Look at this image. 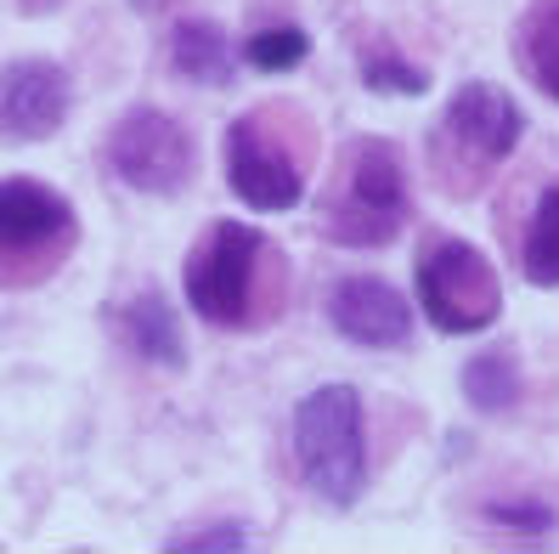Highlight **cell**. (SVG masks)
<instances>
[{"instance_id": "6da1fadb", "label": "cell", "mask_w": 559, "mask_h": 554, "mask_svg": "<svg viewBox=\"0 0 559 554\" xmlns=\"http://www.w3.org/2000/svg\"><path fill=\"white\" fill-rule=\"evenodd\" d=\"M288 447L306 493L328 509H356L368 493V419H361V390L345 379H328L306 390L288 413Z\"/></svg>"}, {"instance_id": "7a4b0ae2", "label": "cell", "mask_w": 559, "mask_h": 554, "mask_svg": "<svg viewBox=\"0 0 559 554\" xmlns=\"http://www.w3.org/2000/svg\"><path fill=\"white\" fill-rule=\"evenodd\" d=\"M272 238L249 221H210L181 267V295L210 329H254L266 295Z\"/></svg>"}, {"instance_id": "3957f363", "label": "cell", "mask_w": 559, "mask_h": 554, "mask_svg": "<svg viewBox=\"0 0 559 554\" xmlns=\"http://www.w3.org/2000/svg\"><path fill=\"white\" fill-rule=\"evenodd\" d=\"M407 158L390 137H356L340 158V181L322 199V233L345 249H379L407 226Z\"/></svg>"}, {"instance_id": "277c9868", "label": "cell", "mask_w": 559, "mask_h": 554, "mask_svg": "<svg viewBox=\"0 0 559 554\" xmlns=\"http://www.w3.org/2000/svg\"><path fill=\"white\" fill-rule=\"evenodd\" d=\"M413 295L436 334H486L503 317L498 267L469 238H452V233L424 238L413 260Z\"/></svg>"}, {"instance_id": "5b68a950", "label": "cell", "mask_w": 559, "mask_h": 554, "mask_svg": "<svg viewBox=\"0 0 559 554\" xmlns=\"http://www.w3.org/2000/svg\"><path fill=\"white\" fill-rule=\"evenodd\" d=\"M288 108H254L243 119L226 125V187L260 215H283L294 204H306L311 181V142L283 137Z\"/></svg>"}, {"instance_id": "8992f818", "label": "cell", "mask_w": 559, "mask_h": 554, "mask_svg": "<svg viewBox=\"0 0 559 554\" xmlns=\"http://www.w3.org/2000/svg\"><path fill=\"white\" fill-rule=\"evenodd\" d=\"M525 142V114L520 103L491 85V80H469L452 91V103L436 125V170L447 165H464V181H457V192H475L491 170L503 165V158Z\"/></svg>"}, {"instance_id": "52a82bcc", "label": "cell", "mask_w": 559, "mask_h": 554, "mask_svg": "<svg viewBox=\"0 0 559 554\" xmlns=\"http://www.w3.org/2000/svg\"><path fill=\"white\" fill-rule=\"evenodd\" d=\"M103 165L142 199H181L199 176V142L164 108H130L103 137Z\"/></svg>"}, {"instance_id": "ba28073f", "label": "cell", "mask_w": 559, "mask_h": 554, "mask_svg": "<svg viewBox=\"0 0 559 554\" xmlns=\"http://www.w3.org/2000/svg\"><path fill=\"white\" fill-rule=\"evenodd\" d=\"M74 233H80L74 204L51 181H35V176L0 181V260H40V267H51V260L69 255Z\"/></svg>"}, {"instance_id": "9c48e42d", "label": "cell", "mask_w": 559, "mask_h": 554, "mask_svg": "<svg viewBox=\"0 0 559 554\" xmlns=\"http://www.w3.org/2000/svg\"><path fill=\"white\" fill-rule=\"evenodd\" d=\"M74 114V80L51 57H23L0 74V137L46 142Z\"/></svg>"}, {"instance_id": "30bf717a", "label": "cell", "mask_w": 559, "mask_h": 554, "mask_svg": "<svg viewBox=\"0 0 559 554\" xmlns=\"http://www.w3.org/2000/svg\"><path fill=\"white\" fill-rule=\"evenodd\" d=\"M328 322L334 334L361 345V351H402L413 340V306L396 283H384L373 272L334 278L328 288Z\"/></svg>"}, {"instance_id": "8fae6325", "label": "cell", "mask_w": 559, "mask_h": 554, "mask_svg": "<svg viewBox=\"0 0 559 554\" xmlns=\"http://www.w3.org/2000/svg\"><path fill=\"white\" fill-rule=\"evenodd\" d=\"M114 329H119V340L136 351L147 368H158V374H181L187 368L181 317H176V306L164 300L158 288H136V295L114 311Z\"/></svg>"}, {"instance_id": "7c38bea8", "label": "cell", "mask_w": 559, "mask_h": 554, "mask_svg": "<svg viewBox=\"0 0 559 554\" xmlns=\"http://www.w3.org/2000/svg\"><path fill=\"white\" fill-rule=\"evenodd\" d=\"M170 69L192 85H210L226 91L238 80V46L226 40V28L210 17H181L170 28Z\"/></svg>"}, {"instance_id": "4fadbf2b", "label": "cell", "mask_w": 559, "mask_h": 554, "mask_svg": "<svg viewBox=\"0 0 559 554\" xmlns=\"http://www.w3.org/2000/svg\"><path fill=\"white\" fill-rule=\"evenodd\" d=\"M514 62L548 103H559V0H532L514 28Z\"/></svg>"}, {"instance_id": "5bb4252c", "label": "cell", "mask_w": 559, "mask_h": 554, "mask_svg": "<svg viewBox=\"0 0 559 554\" xmlns=\"http://www.w3.org/2000/svg\"><path fill=\"white\" fill-rule=\"evenodd\" d=\"M464 402L486 419H498L520 402V363H514V351L503 345H491V351H475L469 363H464Z\"/></svg>"}, {"instance_id": "9a60e30c", "label": "cell", "mask_w": 559, "mask_h": 554, "mask_svg": "<svg viewBox=\"0 0 559 554\" xmlns=\"http://www.w3.org/2000/svg\"><path fill=\"white\" fill-rule=\"evenodd\" d=\"M520 272L532 288H559V187H543L520 238Z\"/></svg>"}, {"instance_id": "2e32d148", "label": "cell", "mask_w": 559, "mask_h": 554, "mask_svg": "<svg viewBox=\"0 0 559 554\" xmlns=\"http://www.w3.org/2000/svg\"><path fill=\"white\" fill-rule=\"evenodd\" d=\"M306 57H311V35L300 23H266L254 35H243V46H238V62H249L254 74H288Z\"/></svg>"}, {"instance_id": "e0dca14e", "label": "cell", "mask_w": 559, "mask_h": 554, "mask_svg": "<svg viewBox=\"0 0 559 554\" xmlns=\"http://www.w3.org/2000/svg\"><path fill=\"white\" fill-rule=\"evenodd\" d=\"M361 85L384 91V96H424L430 91V69H418L396 46H373V51H361Z\"/></svg>"}, {"instance_id": "ac0fdd59", "label": "cell", "mask_w": 559, "mask_h": 554, "mask_svg": "<svg viewBox=\"0 0 559 554\" xmlns=\"http://www.w3.org/2000/svg\"><path fill=\"white\" fill-rule=\"evenodd\" d=\"M491 527H503V532H520V538H543L559 527V509L543 504V498H498V504H486L480 509Z\"/></svg>"}, {"instance_id": "d6986e66", "label": "cell", "mask_w": 559, "mask_h": 554, "mask_svg": "<svg viewBox=\"0 0 559 554\" xmlns=\"http://www.w3.org/2000/svg\"><path fill=\"white\" fill-rule=\"evenodd\" d=\"M164 549H226V554H243L254 549V532L243 520H215V527H199V532H176Z\"/></svg>"}]
</instances>
